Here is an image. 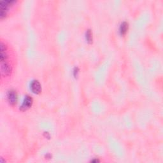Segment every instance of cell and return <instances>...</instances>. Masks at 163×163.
Wrapping results in <instances>:
<instances>
[{
	"instance_id": "6da1fadb",
	"label": "cell",
	"mask_w": 163,
	"mask_h": 163,
	"mask_svg": "<svg viewBox=\"0 0 163 163\" xmlns=\"http://www.w3.org/2000/svg\"><path fill=\"white\" fill-rule=\"evenodd\" d=\"M15 3H16L15 1H1L0 2V7H1L0 17H1V19H3L7 16L10 8L13 6Z\"/></svg>"
},
{
	"instance_id": "7a4b0ae2",
	"label": "cell",
	"mask_w": 163,
	"mask_h": 163,
	"mask_svg": "<svg viewBox=\"0 0 163 163\" xmlns=\"http://www.w3.org/2000/svg\"><path fill=\"white\" fill-rule=\"evenodd\" d=\"M1 75L2 77L10 76L12 71V66L8 61H1Z\"/></svg>"
},
{
	"instance_id": "3957f363",
	"label": "cell",
	"mask_w": 163,
	"mask_h": 163,
	"mask_svg": "<svg viewBox=\"0 0 163 163\" xmlns=\"http://www.w3.org/2000/svg\"><path fill=\"white\" fill-rule=\"evenodd\" d=\"M7 98L9 103L12 105H14L17 102V92L14 90H10V91L8 92Z\"/></svg>"
},
{
	"instance_id": "277c9868",
	"label": "cell",
	"mask_w": 163,
	"mask_h": 163,
	"mask_svg": "<svg viewBox=\"0 0 163 163\" xmlns=\"http://www.w3.org/2000/svg\"><path fill=\"white\" fill-rule=\"evenodd\" d=\"M32 91L35 94H39L42 91V87L40 82L38 80H33L31 84Z\"/></svg>"
},
{
	"instance_id": "5b68a950",
	"label": "cell",
	"mask_w": 163,
	"mask_h": 163,
	"mask_svg": "<svg viewBox=\"0 0 163 163\" xmlns=\"http://www.w3.org/2000/svg\"><path fill=\"white\" fill-rule=\"evenodd\" d=\"M32 103H33L32 98L29 96H27L24 100V102L23 103H22V105L21 106V107H20L21 110H25L30 108L32 105Z\"/></svg>"
},
{
	"instance_id": "8992f818",
	"label": "cell",
	"mask_w": 163,
	"mask_h": 163,
	"mask_svg": "<svg viewBox=\"0 0 163 163\" xmlns=\"http://www.w3.org/2000/svg\"><path fill=\"white\" fill-rule=\"evenodd\" d=\"M127 30H128V24L126 22H124L123 23L121 24V27H120V31H121V35H125Z\"/></svg>"
},
{
	"instance_id": "52a82bcc",
	"label": "cell",
	"mask_w": 163,
	"mask_h": 163,
	"mask_svg": "<svg viewBox=\"0 0 163 163\" xmlns=\"http://www.w3.org/2000/svg\"><path fill=\"white\" fill-rule=\"evenodd\" d=\"M86 38L89 43H92V34L91 30H88L86 33Z\"/></svg>"
}]
</instances>
